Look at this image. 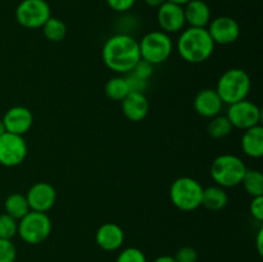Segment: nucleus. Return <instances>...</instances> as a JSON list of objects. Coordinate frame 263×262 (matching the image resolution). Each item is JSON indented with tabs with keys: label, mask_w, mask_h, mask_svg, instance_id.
Wrapping results in <instances>:
<instances>
[{
	"label": "nucleus",
	"mask_w": 263,
	"mask_h": 262,
	"mask_svg": "<svg viewBox=\"0 0 263 262\" xmlns=\"http://www.w3.org/2000/svg\"><path fill=\"white\" fill-rule=\"evenodd\" d=\"M102 58L110 71L118 74L128 73L141 59L139 41L127 33L110 36L103 45Z\"/></svg>",
	"instance_id": "f257e3e1"
},
{
	"label": "nucleus",
	"mask_w": 263,
	"mask_h": 262,
	"mask_svg": "<svg viewBox=\"0 0 263 262\" xmlns=\"http://www.w3.org/2000/svg\"><path fill=\"white\" fill-rule=\"evenodd\" d=\"M216 44L208 33L207 28L189 27L182 30L177 39L176 49L187 63H203L212 57Z\"/></svg>",
	"instance_id": "f03ea898"
},
{
	"label": "nucleus",
	"mask_w": 263,
	"mask_h": 262,
	"mask_svg": "<svg viewBox=\"0 0 263 262\" xmlns=\"http://www.w3.org/2000/svg\"><path fill=\"white\" fill-rule=\"evenodd\" d=\"M251 77L244 69L230 68L223 72L216 85V91L223 104H233L247 99L251 91Z\"/></svg>",
	"instance_id": "7ed1b4c3"
},
{
	"label": "nucleus",
	"mask_w": 263,
	"mask_h": 262,
	"mask_svg": "<svg viewBox=\"0 0 263 262\" xmlns=\"http://www.w3.org/2000/svg\"><path fill=\"white\" fill-rule=\"evenodd\" d=\"M247 166L240 157L235 154H221L211 164V176L221 188H234L241 184Z\"/></svg>",
	"instance_id": "20e7f679"
},
{
	"label": "nucleus",
	"mask_w": 263,
	"mask_h": 262,
	"mask_svg": "<svg viewBox=\"0 0 263 262\" xmlns=\"http://www.w3.org/2000/svg\"><path fill=\"white\" fill-rule=\"evenodd\" d=\"M203 189L202 184L193 177H177L170 188V198L177 210L192 212L202 205Z\"/></svg>",
	"instance_id": "39448f33"
},
{
	"label": "nucleus",
	"mask_w": 263,
	"mask_h": 262,
	"mask_svg": "<svg viewBox=\"0 0 263 262\" xmlns=\"http://www.w3.org/2000/svg\"><path fill=\"white\" fill-rule=\"evenodd\" d=\"M53 229L50 217L48 213L30 211L18 221V235L25 243L35 246L45 241L49 238Z\"/></svg>",
	"instance_id": "423d86ee"
},
{
	"label": "nucleus",
	"mask_w": 263,
	"mask_h": 262,
	"mask_svg": "<svg viewBox=\"0 0 263 262\" xmlns=\"http://www.w3.org/2000/svg\"><path fill=\"white\" fill-rule=\"evenodd\" d=\"M140 57L151 64L164 63L174 51V43L168 33L163 31H152L139 41Z\"/></svg>",
	"instance_id": "0eeeda50"
},
{
	"label": "nucleus",
	"mask_w": 263,
	"mask_h": 262,
	"mask_svg": "<svg viewBox=\"0 0 263 262\" xmlns=\"http://www.w3.org/2000/svg\"><path fill=\"white\" fill-rule=\"evenodd\" d=\"M50 17V5L45 0H22L15 8L17 22L30 30L41 28Z\"/></svg>",
	"instance_id": "6e6552de"
},
{
	"label": "nucleus",
	"mask_w": 263,
	"mask_h": 262,
	"mask_svg": "<svg viewBox=\"0 0 263 262\" xmlns=\"http://www.w3.org/2000/svg\"><path fill=\"white\" fill-rule=\"evenodd\" d=\"M226 117L229 118L233 127L244 131L259 125L262 115L261 109L256 103L244 99L229 105Z\"/></svg>",
	"instance_id": "1a4fd4ad"
},
{
	"label": "nucleus",
	"mask_w": 263,
	"mask_h": 262,
	"mask_svg": "<svg viewBox=\"0 0 263 262\" xmlns=\"http://www.w3.org/2000/svg\"><path fill=\"white\" fill-rule=\"evenodd\" d=\"M27 157V143L23 136L5 133L0 136V164L4 167L20 166Z\"/></svg>",
	"instance_id": "9d476101"
},
{
	"label": "nucleus",
	"mask_w": 263,
	"mask_h": 262,
	"mask_svg": "<svg viewBox=\"0 0 263 262\" xmlns=\"http://www.w3.org/2000/svg\"><path fill=\"white\" fill-rule=\"evenodd\" d=\"M207 31L213 43L218 45H230L240 36V26L238 21L229 15H220L208 23Z\"/></svg>",
	"instance_id": "9b49d317"
},
{
	"label": "nucleus",
	"mask_w": 263,
	"mask_h": 262,
	"mask_svg": "<svg viewBox=\"0 0 263 262\" xmlns=\"http://www.w3.org/2000/svg\"><path fill=\"white\" fill-rule=\"evenodd\" d=\"M26 198L31 211L48 213L57 203V190L49 182L40 181L28 189Z\"/></svg>",
	"instance_id": "f8f14e48"
},
{
	"label": "nucleus",
	"mask_w": 263,
	"mask_h": 262,
	"mask_svg": "<svg viewBox=\"0 0 263 262\" xmlns=\"http://www.w3.org/2000/svg\"><path fill=\"white\" fill-rule=\"evenodd\" d=\"M157 21H158L161 31L166 33L180 32L184 30L185 25V15L182 5L175 4V3L166 2L158 8L157 12Z\"/></svg>",
	"instance_id": "ddd939ff"
},
{
	"label": "nucleus",
	"mask_w": 263,
	"mask_h": 262,
	"mask_svg": "<svg viewBox=\"0 0 263 262\" xmlns=\"http://www.w3.org/2000/svg\"><path fill=\"white\" fill-rule=\"evenodd\" d=\"M5 130L7 133L15 134V135L23 136L28 133L33 123V115L27 107L23 105H15L9 108L3 117Z\"/></svg>",
	"instance_id": "4468645a"
},
{
	"label": "nucleus",
	"mask_w": 263,
	"mask_h": 262,
	"mask_svg": "<svg viewBox=\"0 0 263 262\" xmlns=\"http://www.w3.org/2000/svg\"><path fill=\"white\" fill-rule=\"evenodd\" d=\"M95 241L98 246L107 252L117 251L125 241V233L122 228L115 222H105L99 226L95 234Z\"/></svg>",
	"instance_id": "2eb2a0df"
},
{
	"label": "nucleus",
	"mask_w": 263,
	"mask_h": 262,
	"mask_svg": "<svg viewBox=\"0 0 263 262\" xmlns=\"http://www.w3.org/2000/svg\"><path fill=\"white\" fill-rule=\"evenodd\" d=\"M223 103L215 89H203L195 95L194 109L204 118H213L222 110Z\"/></svg>",
	"instance_id": "dca6fc26"
},
{
	"label": "nucleus",
	"mask_w": 263,
	"mask_h": 262,
	"mask_svg": "<svg viewBox=\"0 0 263 262\" xmlns=\"http://www.w3.org/2000/svg\"><path fill=\"white\" fill-rule=\"evenodd\" d=\"M122 112L127 120L133 122H140L148 116L149 100L144 92L131 91L125 99L121 102Z\"/></svg>",
	"instance_id": "f3484780"
},
{
	"label": "nucleus",
	"mask_w": 263,
	"mask_h": 262,
	"mask_svg": "<svg viewBox=\"0 0 263 262\" xmlns=\"http://www.w3.org/2000/svg\"><path fill=\"white\" fill-rule=\"evenodd\" d=\"M184 8V15L185 22L190 26V27H199V28H207L208 23L211 22V9L208 4L203 0H190L185 5Z\"/></svg>",
	"instance_id": "a211bd4d"
},
{
	"label": "nucleus",
	"mask_w": 263,
	"mask_h": 262,
	"mask_svg": "<svg viewBox=\"0 0 263 262\" xmlns=\"http://www.w3.org/2000/svg\"><path fill=\"white\" fill-rule=\"evenodd\" d=\"M241 149L249 158H261L263 156V127L261 125L244 130Z\"/></svg>",
	"instance_id": "6ab92c4d"
},
{
	"label": "nucleus",
	"mask_w": 263,
	"mask_h": 262,
	"mask_svg": "<svg viewBox=\"0 0 263 262\" xmlns=\"http://www.w3.org/2000/svg\"><path fill=\"white\" fill-rule=\"evenodd\" d=\"M229 195L226 193L225 188H221L218 185L215 186H208L203 189L202 205L210 211H221L228 205Z\"/></svg>",
	"instance_id": "aec40b11"
},
{
	"label": "nucleus",
	"mask_w": 263,
	"mask_h": 262,
	"mask_svg": "<svg viewBox=\"0 0 263 262\" xmlns=\"http://www.w3.org/2000/svg\"><path fill=\"white\" fill-rule=\"evenodd\" d=\"M4 210L5 213H8L18 221L31 211L27 198L22 193H12L10 195H8L4 202Z\"/></svg>",
	"instance_id": "412c9836"
},
{
	"label": "nucleus",
	"mask_w": 263,
	"mask_h": 262,
	"mask_svg": "<svg viewBox=\"0 0 263 262\" xmlns=\"http://www.w3.org/2000/svg\"><path fill=\"white\" fill-rule=\"evenodd\" d=\"M104 92L109 99L115 102H122L131 92L125 76H116L108 80L104 86Z\"/></svg>",
	"instance_id": "4be33fe9"
},
{
	"label": "nucleus",
	"mask_w": 263,
	"mask_h": 262,
	"mask_svg": "<svg viewBox=\"0 0 263 262\" xmlns=\"http://www.w3.org/2000/svg\"><path fill=\"white\" fill-rule=\"evenodd\" d=\"M44 36L51 43H61L67 35V26L62 20L55 17H50L41 27Z\"/></svg>",
	"instance_id": "5701e85b"
},
{
	"label": "nucleus",
	"mask_w": 263,
	"mask_h": 262,
	"mask_svg": "<svg viewBox=\"0 0 263 262\" xmlns=\"http://www.w3.org/2000/svg\"><path fill=\"white\" fill-rule=\"evenodd\" d=\"M233 128V125H231L226 116L218 115L216 117L211 118L210 123L207 126V133L212 139L220 140V139H223L230 135Z\"/></svg>",
	"instance_id": "b1692460"
},
{
	"label": "nucleus",
	"mask_w": 263,
	"mask_h": 262,
	"mask_svg": "<svg viewBox=\"0 0 263 262\" xmlns=\"http://www.w3.org/2000/svg\"><path fill=\"white\" fill-rule=\"evenodd\" d=\"M241 184L252 198L263 195V175L258 170H247Z\"/></svg>",
	"instance_id": "393cba45"
},
{
	"label": "nucleus",
	"mask_w": 263,
	"mask_h": 262,
	"mask_svg": "<svg viewBox=\"0 0 263 262\" xmlns=\"http://www.w3.org/2000/svg\"><path fill=\"white\" fill-rule=\"evenodd\" d=\"M18 233V220L13 218L8 213L0 215V239L12 240Z\"/></svg>",
	"instance_id": "a878e982"
},
{
	"label": "nucleus",
	"mask_w": 263,
	"mask_h": 262,
	"mask_svg": "<svg viewBox=\"0 0 263 262\" xmlns=\"http://www.w3.org/2000/svg\"><path fill=\"white\" fill-rule=\"evenodd\" d=\"M116 262H148L144 252L136 247H128L121 251Z\"/></svg>",
	"instance_id": "bb28decb"
},
{
	"label": "nucleus",
	"mask_w": 263,
	"mask_h": 262,
	"mask_svg": "<svg viewBox=\"0 0 263 262\" xmlns=\"http://www.w3.org/2000/svg\"><path fill=\"white\" fill-rule=\"evenodd\" d=\"M17 248L9 239H0V262H15Z\"/></svg>",
	"instance_id": "cd10ccee"
},
{
	"label": "nucleus",
	"mask_w": 263,
	"mask_h": 262,
	"mask_svg": "<svg viewBox=\"0 0 263 262\" xmlns=\"http://www.w3.org/2000/svg\"><path fill=\"white\" fill-rule=\"evenodd\" d=\"M125 79L126 81H127L128 87H130L131 91L144 92L146 87H148V80H144L141 79V77L136 76L134 72H128V73H126Z\"/></svg>",
	"instance_id": "c85d7f7f"
},
{
	"label": "nucleus",
	"mask_w": 263,
	"mask_h": 262,
	"mask_svg": "<svg viewBox=\"0 0 263 262\" xmlns=\"http://www.w3.org/2000/svg\"><path fill=\"white\" fill-rule=\"evenodd\" d=\"M174 258L176 262H197L198 252L193 247H182L176 252Z\"/></svg>",
	"instance_id": "c756f323"
},
{
	"label": "nucleus",
	"mask_w": 263,
	"mask_h": 262,
	"mask_svg": "<svg viewBox=\"0 0 263 262\" xmlns=\"http://www.w3.org/2000/svg\"><path fill=\"white\" fill-rule=\"evenodd\" d=\"M136 76L141 77L144 80H149L151 76L153 74V64H151L149 62L144 61V59H140V61L136 63V66L134 67L133 71Z\"/></svg>",
	"instance_id": "7c9ffc66"
},
{
	"label": "nucleus",
	"mask_w": 263,
	"mask_h": 262,
	"mask_svg": "<svg viewBox=\"0 0 263 262\" xmlns=\"http://www.w3.org/2000/svg\"><path fill=\"white\" fill-rule=\"evenodd\" d=\"M249 212L251 216L258 222L263 221V195L262 197H253L249 204Z\"/></svg>",
	"instance_id": "2f4dec72"
},
{
	"label": "nucleus",
	"mask_w": 263,
	"mask_h": 262,
	"mask_svg": "<svg viewBox=\"0 0 263 262\" xmlns=\"http://www.w3.org/2000/svg\"><path fill=\"white\" fill-rule=\"evenodd\" d=\"M136 0H107V4L110 9L118 13H125L135 5Z\"/></svg>",
	"instance_id": "473e14b6"
},
{
	"label": "nucleus",
	"mask_w": 263,
	"mask_h": 262,
	"mask_svg": "<svg viewBox=\"0 0 263 262\" xmlns=\"http://www.w3.org/2000/svg\"><path fill=\"white\" fill-rule=\"evenodd\" d=\"M262 236H263V229H259V231L257 233V251H258L259 256H262L263 253V247H262Z\"/></svg>",
	"instance_id": "72a5a7b5"
},
{
	"label": "nucleus",
	"mask_w": 263,
	"mask_h": 262,
	"mask_svg": "<svg viewBox=\"0 0 263 262\" xmlns=\"http://www.w3.org/2000/svg\"><path fill=\"white\" fill-rule=\"evenodd\" d=\"M166 2L167 0H144V3H145L148 7H152V8H159Z\"/></svg>",
	"instance_id": "f704fd0d"
},
{
	"label": "nucleus",
	"mask_w": 263,
	"mask_h": 262,
	"mask_svg": "<svg viewBox=\"0 0 263 262\" xmlns=\"http://www.w3.org/2000/svg\"><path fill=\"white\" fill-rule=\"evenodd\" d=\"M153 262H176V261H175L174 257L171 256H159L157 257Z\"/></svg>",
	"instance_id": "c9c22d12"
},
{
	"label": "nucleus",
	"mask_w": 263,
	"mask_h": 262,
	"mask_svg": "<svg viewBox=\"0 0 263 262\" xmlns=\"http://www.w3.org/2000/svg\"><path fill=\"white\" fill-rule=\"evenodd\" d=\"M167 2L175 3V4H179V5H185L186 3H189L190 0H167Z\"/></svg>",
	"instance_id": "e433bc0d"
},
{
	"label": "nucleus",
	"mask_w": 263,
	"mask_h": 262,
	"mask_svg": "<svg viewBox=\"0 0 263 262\" xmlns=\"http://www.w3.org/2000/svg\"><path fill=\"white\" fill-rule=\"evenodd\" d=\"M7 133V130H5V126H4V122H3V118H0V136L3 135V134Z\"/></svg>",
	"instance_id": "4c0bfd02"
}]
</instances>
